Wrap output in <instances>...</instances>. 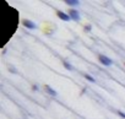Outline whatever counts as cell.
<instances>
[{
  "label": "cell",
  "mask_w": 125,
  "mask_h": 119,
  "mask_svg": "<svg viewBox=\"0 0 125 119\" xmlns=\"http://www.w3.org/2000/svg\"><path fill=\"white\" fill-rule=\"evenodd\" d=\"M98 62L102 64V65H104V66H110V65H113V60L110 58H108L107 55H104V54H98Z\"/></svg>",
  "instance_id": "cell-1"
},
{
  "label": "cell",
  "mask_w": 125,
  "mask_h": 119,
  "mask_svg": "<svg viewBox=\"0 0 125 119\" xmlns=\"http://www.w3.org/2000/svg\"><path fill=\"white\" fill-rule=\"evenodd\" d=\"M68 14H69V16L71 17V20H74V21H76V22H79V21L81 20L80 12H79V10H76V9H69Z\"/></svg>",
  "instance_id": "cell-2"
},
{
  "label": "cell",
  "mask_w": 125,
  "mask_h": 119,
  "mask_svg": "<svg viewBox=\"0 0 125 119\" xmlns=\"http://www.w3.org/2000/svg\"><path fill=\"white\" fill-rule=\"evenodd\" d=\"M56 16L60 19V20H62V21H65V22H69V21H71V17L69 16V14L68 12H64V11H56Z\"/></svg>",
  "instance_id": "cell-3"
},
{
  "label": "cell",
  "mask_w": 125,
  "mask_h": 119,
  "mask_svg": "<svg viewBox=\"0 0 125 119\" xmlns=\"http://www.w3.org/2000/svg\"><path fill=\"white\" fill-rule=\"evenodd\" d=\"M22 25H23L26 28H28V30H36V28H37V25H36L33 21H30V20H27V19L22 20Z\"/></svg>",
  "instance_id": "cell-4"
},
{
  "label": "cell",
  "mask_w": 125,
  "mask_h": 119,
  "mask_svg": "<svg viewBox=\"0 0 125 119\" xmlns=\"http://www.w3.org/2000/svg\"><path fill=\"white\" fill-rule=\"evenodd\" d=\"M44 90L47 91L48 95H50V96H53V97H56V96H58V92H56L54 88H52L49 85H44Z\"/></svg>",
  "instance_id": "cell-5"
},
{
  "label": "cell",
  "mask_w": 125,
  "mask_h": 119,
  "mask_svg": "<svg viewBox=\"0 0 125 119\" xmlns=\"http://www.w3.org/2000/svg\"><path fill=\"white\" fill-rule=\"evenodd\" d=\"M65 4L68 6H79L80 5V1H79V0H66Z\"/></svg>",
  "instance_id": "cell-6"
},
{
  "label": "cell",
  "mask_w": 125,
  "mask_h": 119,
  "mask_svg": "<svg viewBox=\"0 0 125 119\" xmlns=\"http://www.w3.org/2000/svg\"><path fill=\"white\" fill-rule=\"evenodd\" d=\"M62 65H64V68H65L66 70H69V71H73V70H74V66H73L71 63H69V62H62Z\"/></svg>",
  "instance_id": "cell-7"
},
{
  "label": "cell",
  "mask_w": 125,
  "mask_h": 119,
  "mask_svg": "<svg viewBox=\"0 0 125 119\" xmlns=\"http://www.w3.org/2000/svg\"><path fill=\"white\" fill-rule=\"evenodd\" d=\"M83 76H85V79H86V80H88L90 82H96V79H94L92 75H90V74H85Z\"/></svg>",
  "instance_id": "cell-8"
},
{
  "label": "cell",
  "mask_w": 125,
  "mask_h": 119,
  "mask_svg": "<svg viewBox=\"0 0 125 119\" xmlns=\"http://www.w3.org/2000/svg\"><path fill=\"white\" fill-rule=\"evenodd\" d=\"M116 113H118V115H119V117H121V118H124V119H125V113H124V112H121V110H118Z\"/></svg>",
  "instance_id": "cell-9"
},
{
  "label": "cell",
  "mask_w": 125,
  "mask_h": 119,
  "mask_svg": "<svg viewBox=\"0 0 125 119\" xmlns=\"http://www.w3.org/2000/svg\"><path fill=\"white\" fill-rule=\"evenodd\" d=\"M92 30V26L91 25H86L85 26V31H91Z\"/></svg>",
  "instance_id": "cell-10"
},
{
  "label": "cell",
  "mask_w": 125,
  "mask_h": 119,
  "mask_svg": "<svg viewBox=\"0 0 125 119\" xmlns=\"http://www.w3.org/2000/svg\"><path fill=\"white\" fill-rule=\"evenodd\" d=\"M32 90H33V91H37V90H38V86H37V85H32Z\"/></svg>",
  "instance_id": "cell-11"
},
{
  "label": "cell",
  "mask_w": 125,
  "mask_h": 119,
  "mask_svg": "<svg viewBox=\"0 0 125 119\" xmlns=\"http://www.w3.org/2000/svg\"><path fill=\"white\" fill-rule=\"evenodd\" d=\"M124 66H125V63H124Z\"/></svg>",
  "instance_id": "cell-12"
}]
</instances>
